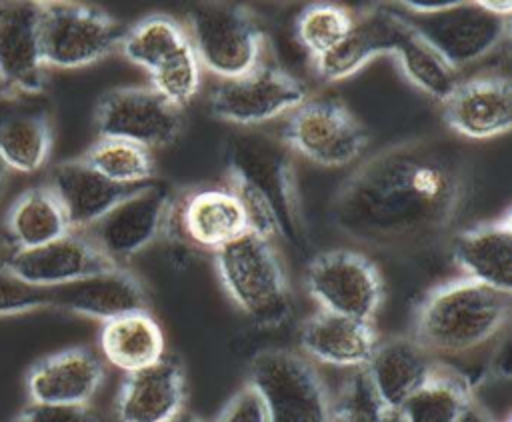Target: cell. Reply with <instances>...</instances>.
Wrapping results in <instances>:
<instances>
[{
  "label": "cell",
  "mask_w": 512,
  "mask_h": 422,
  "mask_svg": "<svg viewBox=\"0 0 512 422\" xmlns=\"http://www.w3.org/2000/svg\"><path fill=\"white\" fill-rule=\"evenodd\" d=\"M306 288L320 310L372 322L382 302L378 268L352 250L314 256L306 268Z\"/></svg>",
  "instance_id": "obj_9"
},
{
  "label": "cell",
  "mask_w": 512,
  "mask_h": 422,
  "mask_svg": "<svg viewBox=\"0 0 512 422\" xmlns=\"http://www.w3.org/2000/svg\"><path fill=\"white\" fill-rule=\"evenodd\" d=\"M394 12L454 72L498 48L510 28V16L492 14L480 2H450L446 8L426 14L400 6Z\"/></svg>",
  "instance_id": "obj_5"
},
{
  "label": "cell",
  "mask_w": 512,
  "mask_h": 422,
  "mask_svg": "<svg viewBox=\"0 0 512 422\" xmlns=\"http://www.w3.org/2000/svg\"><path fill=\"white\" fill-rule=\"evenodd\" d=\"M70 232L62 206L48 186L24 190L8 210L6 236L12 250L36 248Z\"/></svg>",
  "instance_id": "obj_28"
},
{
  "label": "cell",
  "mask_w": 512,
  "mask_h": 422,
  "mask_svg": "<svg viewBox=\"0 0 512 422\" xmlns=\"http://www.w3.org/2000/svg\"><path fill=\"white\" fill-rule=\"evenodd\" d=\"M48 308V288L32 286L0 268V316Z\"/></svg>",
  "instance_id": "obj_36"
},
{
  "label": "cell",
  "mask_w": 512,
  "mask_h": 422,
  "mask_svg": "<svg viewBox=\"0 0 512 422\" xmlns=\"http://www.w3.org/2000/svg\"><path fill=\"white\" fill-rule=\"evenodd\" d=\"M376 344L378 336L372 322L326 310L312 314L300 328L302 350L308 356L332 366L364 368Z\"/></svg>",
  "instance_id": "obj_22"
},
{
  "label": "cell",
  "mask_w": 512,
  "mask_h": 422,
  "mask_svg": "<svg viewBox=\"0 0 512 422\" xmlns=\"http://www.w3.org/2000/svg\"><path fill=\"white\" fill-rule=\"evenodd\" d=\"M452 258L466 274L464 278L512 292L510 214L456 234L452 240Z\"/></svg>",
  "instance_id": "obj_24"
},
{
  "label": "cell",
  "mask_w": 512,
  "mask_h": 422,
  "mask_svg": "<svg viewBox=\"0 0 512 422\" xmlns=\"http://www.w3.org/2000/svg\"><path fill=\"white\" fill-rule=\"evenodd\" d=\"M390 54L396 56L402 72L412 84L442 102L452 94L458 84L456 72L400 18Z\"/></svg>",
  "instance_id": "obj_29"
},
{
  "label": "cell",
  "mask_w": 512,
  "mask_h": 422,
  "mask_svg": "<svg viewBox=\"0 0 512 422\" xmlns=\"http://www.w3.org/2000/svg\"><path fill=\"white\" fill-rule=\"evenodd\" d=\"M214 422H268V414L256 388L246 382V386L224 404Z\"/></svg>",
  "instance_id": "obj_37"
},
{
  "label": "cell",
  "mask_w": 512,
  "mask_h": 422,
  "mask_svg": "<svg viewBox=\"0 0 512 422\" xmlns=\"http://www.w3.org/2000/svg\"><path fill=\"white\" fill-rule=\"evenodd\" d=\"M38 6L40 52L46 66H88L122 40L118 24L102 10L74 2H38Z\"/></svg>",
  "instance_id": "obj_7"
},
{
  "label": "cell",
  "mask_w": 512,
  "mask_h": 422,
  "mask_svg": "<svg viewBox=\"0 0 512 422\" xmlns=\"http://www.w3.org/2000/svg\"><path fill=\"white\" fill-rule=\"evenodd\" d=\"M460 150L438 140H408L374 154L338 190L334 222L364 244L404 248L438 242L468 202Z\"/></svg>",
  "instance_id": "obj_1"
},
{
  "label": "cell",
  "mask_w": 512,
  "mask_h": 422,
  "mask_svg": "<svg viewBox=\"0 0 512 422\" xmlns=\"http://www.w3.org/2000/svg\"><path fill=\"white\" fill-rule=\"evenodd\" d=\"M248 384L268 422H332V402L312 364L292 350H264L250 362Z\"/></svg>",
  "instance_id": "obj_6"
},
{
  "label": "cell",
  "mask_w": 512,
  "mask_h": 422,
  "mask_svg": "<svg viewBox=\"0 0 512 422\" xmlns=\"http://www.w3.org/2000/svg\"><path fill=\"white\" fill-rule=\"evenodd\" d=\"M224 164L228 188L244 208L248 232L268 240L282 236L294 248H306L292 150L284 138L266 132L234 134L224 148Z\"/></svg>",
  "instance_id": "obj_2"
},
{
  "label": "cell",
  "mask_w": 512,
  "mask_h": 422,
  "mask_svg": "<svg viewBox=\"0 0 512 422\" xmlns=\"http://www.w3.org/2000/svg\"><path fill=\"white\" fill-rule=\"evenodd\" d=\"M172 206L170 190L142 184L80 234L114 266L144 250L164 228Z\"/></svg>",
  "instance_id": "obj_11"
},
{
  "label": "cell",
  "mask_w": 512,
  "mask_h": 422,
  "mask_svg": "<svg viewBox=\"0 0 512 422\" xmlns=\"http://www.w3.org/2000/svg\"><path fill=\"white\" fill-rule=\"evenodd\" d=\"M100 348L108 362L132 374L164 358V336L156 320L140 310L104 322Z\"/></svg>",
  "instance_id": "obj_27"
},
{
  "label": "cell",
  "mask_w": 512,
  "mask_h": 422,
  "mask_svg": "<svg viewBox=\"0 0 512 422\" xmlns=\"http://www.w3.org/2000/svg\"><path fill=\"white\" fill-rule=\"evenodd\" d=\"M142 184H116L80 160H66L52 168L48 188L56 196L70 232H80L102 218L122 198Z\"/></svg>",
  "instance_id": "obj_20"
},
{
  "label": "cell",
  "mask_w": 512,
  "mask_h": 422,
  "mask_svg": "<svg viewBox=\"0 0 512 422\" xmlns=\"http://www.w3.org/2000/svg\"><path fill=\"white\" fill-rule=\"evenodd\" d=\"M38 16V2H0V84L22 92L44 90Z\"/></svg>",
  "instance_id": "obj_19"
},
{
  "label": "cell",
  "mask_w": 512,
  "mask_h": 422,
  "mask_svg": "<svg viewBox=\"0 0 512 422\" xmlns=\"http://www.w3.org/2000/svg\"><path fill=\"white\" fill-rule=\"evenodd\" d=\"M182 408L184 372L174 358L128 374L116 400L120 422H168Z\"/></svg>",
  "instance_id": "obj_21"
},
{
  "label": "cell",
  "mask_w": 512,
  "mask_h": 422,
  "mask_svg": "<svg viewBox=\"0 0 512 422\" xmlns=\"http://www.w3.org/2000/svg\"><path fill=\"white\" fill-rule=\"evenodd\" d=\"M48 308L108 322L146 310V294L130 272L114 266L82 280L48 288Z\"/></svg>",
  "instance_id": "obj_18"
},
{
  "label": "cell",
  "mask_w": 512,
  "mask_h": 422,
  "mask_svg": "<svg viewBox=\"0 0 512 422\" xmlns=\"http://www.w3.org/2000/svg\"><path fill=\"white\" fill-rule=\"evenodd\" d=\"M510 310L512 292L460 278L424 298L416 314L414 340L428 354L466 352L496 336Z\"/></svg>",
  "instance_id": "obj_3"
},
{
  "label": "cell",
  "mask_w": 512,
  "mask_h": 422,
  "mask_svg": "<svg viewBox=\"0 0 512 422\" xmlns=\"http://www.w3.org/2000/svg\"><path fill=\"white\" fill-rule=\"evenodd\" d=\"M0 268L26 284L54 288L110 270L114 264L82 234L68 232L36 248L10 250Z\"/></svg>",
  "instance_id": "obj_14"
},
{
  "label": "cell",
  "mask_w": 512,
  "mask_h": 422,
  "mask_svg": "<svg viewBox=\"0 0 512 422\" xmlns=\"http://www.w3.org/2000/svg\"><path fill=\"white\" fill-rule=\"evenodd\" d=\"M384 422H404V420H402V416H400L398 410H390V412L386 414V420H384Z\"/></svg>",
  "instance_id": "obj_42"
},
{
  "label": "cell",
  "mask_w": 512,
  "mask_h": 422,
  "mask_svg": "<svg viewBox=\"0 0 512 422\" xmlns=\"http://www.w3.org/2000/svg\"><path fill=\"white\" fill-rule=\"evenodd\" d=\"M430 354L414 338H390L378 342L364 370L388 410L400 406L434 372Z\"/></svg>",
  "instance_id": "obj_23"
},
{
  "label": "cell",
  "mask_w": 512,
  "mask_h": 422,
  "mask_svg": "<svg viewBox=\"0 0 512 422\" xmlns=\"http://www.w3.org/2000/svg\"><path fill=\"white\" fill-rule=\"evenodd\" d=\"M352 18L354 16L342 6L314 4L298 16L296 36L314 60H318L344 40L352 26Z\"/></svg>",
  "instance_id": "obj_33"
},
{
  "label": "cell",
  "mask_w": 512,
  "mask_h": 422,
  "mask_svg": "<svg viewBox=\"0 0 512 422\" xmlns=\"http://www.w3.org/2000/svg\"><path fill=\"white\" fill-rule=\"evenodd\" d=\"M12 422H100L88 406H56L32 404L26 406Z\"/></svg>",
  "instance_id": "obj_38"
},
{
  "label": "cell",
  "mask_w": 512,
  "mask_h": 422,
  "mask_svg": "<svg viewBox=\"0 0 512 422\" xmlns=\"http://www.w3.org/2000/svg\"><path fill=\"white\" fill-rule=\"evenodd\" d=\"M306 100V86L288 72L254 66L250 72L222 80L210 98L212 112L240 126H256L294 110Z\"/></svg>",
  "instance_id": "obj_13"
},
{
  "label": "cell",
  "mask_w": 512,
  "mask_h": 422,
  "mask_svg": "<svg viewBox=\"0 0 512 422\" xmlns=\"http://www.w3.org/2000/svg\"><path fill=\"white\" fill-rule=\"evenodd\" d=\"M150 82V88L178 108L196 94L200 84V62L188 40L150 72Z\"/></svg>",
  "instance_id": "obj_34"
},
{
  "label": "cell",
  "mask_w": 512,
  "mask_h": 422,
  "mask_svg": "<svg viewBox=\"0 0 512 422\" xmlns=\"http://www.w3.org/2000/svg\"><path fill=\"white\" fill-rule=\"evenodd\" d=\"M190 46L210 72L236 78L258 66L262 30L256 18L240 6L208 4L190 10Z\"/></svg>",
  "instance_id": "obj_8"
},
{
  "label": "cell",
  "mask_w": 512,
  "mask_h": 422,
  "mask_svg": "<svg viewBox=\"0 0 512 422\" xmlns=\"http://www.w3.org/2000/svg\"><path fill=\"white\" fill-rule=\"evenodd\" d=\"M96 128L102 138L150 148L174 142L182 128V116L178 106L150 86L114 88L98 98Z\"/></svg>",
  "instance_id": "obj_12"
},
{
  "label": "cell",
  "mask_w": 512,
  "mask_h": 422,
  "mask_svg": "<svg viewBox=\"0 0 512 422\" xmlns=\"http://www.w3.org/2000/svg\"><path fill=\"white\" fill-rule=\"evenodd\" d=\"M8 164L2 160V156H0V192H2V186H4V180H6V176H8Z\"/></svg>",
  "instance_id": "obj_41"
},
{
  "label": "cell",
  "mask_w": 512,
  "mask_h": 422,
  "mask_svg": "<svg viewBox=\"0 0 512 422\" xmlns=\"http://www.w3.org/2000/svg\"><path fill=\"white\" fill-rule=\"evenodd\" d=\"M188 40L178 22L168 16H148L132 26L120 40L124 56L152 72Z\"/></svg>",
  "instance_id": "obj_31"
},
{
  "label": "cell",
  "mask_w": 512,
  "mask_h": 422,
  "mask_svg": "<svg viewBox=\"0 0 512 422\" xmlns=\"http://www.w3.org/2000/svg\"><path fill=\"white\" fill-rule=\"evenodd\" d=\"M82 160L104 178L126 186L144 184L154 172L148 148L116 138H100Z\"/></svg>",
  "instance_id": "obj_32"
},
{
  "label": "cell",
  "mask_w": 512,
  "mask_h": 422,
  "mask_svg": "<svg viewBox=\"0 0 512 422\" xmlns=\"http://www.w3.org/2000/svg\"><path fill=\"white\" fill-rule=\"evenodd\" d=\"M180 224L194 244L210 250H218L248 232L244 208L230 188L192 192L182 204Z\"/></svg>",
  "instance_id": "obj_26"
},
{
  "label": "cell",
  "mask_w": 512,
  "mask_h": 422,
  "mask_svg": "<svg viewBox=\"0 0 512 422\" xmlns=\"http://www.w3.org/2000/svg\"><path fill=\"white\" fill-rule=\"evenodd\" d=\"M284 142L292 152L322 166H344L368 142L362 122L336 100H304L288 118Z\"/></svg>",
  "instance_id": "obj_10"
},
{
  "label": "cell",
  "mask_w": 512,
  "mask_h": 422,
  "mask_svg": "<svg viewBox=\"0 0 512 422\" xmlns=\"http://www.w3.org/2000/svg\"><path fill=\"white\" fill-rule=\"evenodd\" d=\"M446 124L472 140L506 134L512 126V82L506 76H484L458 82L444 100Z\"/></svg>",
  "instance_id": "obj_16"
},
{
  "label": "cell",
  "mask_w": 512,
  "mask_h": 422,
  "mask_svg": "<svg viewBox=\"0 0 512 422\" xmlns=\"http://www.w3.org/2000/svg\"><path fill=\"white\" fill-rule=\"evenodd\" d=\"M460 422H492V418L474 400H470L462 418H460Z\"/></svg>",
  "instance_id": "obj_39"
},
{
  "label": "cell",
  "mask_w": 512,
  "mask_h": 422,
  "mask_svg": "<svg viewBox=\"0 0 512 422\" xmlns=\"http://www.w3.org/2000/svg\"><path fill=\"white\" fill-rule=\"evenodd\" d=\"M168 422H204L200 416H196L194 412H190V410H180L178 414H174Z\"/></svg>",
  "instance_id": "obj_40"
},
{
  "label": "cell",
  "mask_w": 512,
  "mask_h": 422,
  "mask_svg": "<svg viewBox=\"0 0 512 422\" xmlns=\"http://www.w3.org/2000/svg\"><path fill=\"white\" fill-rule=\"evenodd\" d=\"M42 92L0 84V156L10 170H40L52 148V126Z\"/></svg>",
  "instance_id": "obj_15"
},
{
  "label": "cell",
  "mask_w": 512,
  "mask_h": 422,
  "mask_svg": "<svg viewBox=\"0 0 512 422\" xmlns=\"http://www.w3.org/2000/svg\"><path fill=\"white\" fill-rule=\"evenodd\" d=\"M470 400L468 386L460 376L434 368L398 412L404 422H460Z\"/></svg>",
  "instance_id": "obj_30"
},
{
  "label": "cell",
  "mask_w": 512,
  "mask_h": 422,
  "mask_svg": "<svg viewBox=\"0 0 512 422\" xmlns=\"http://www.w3.org/2000/svg\"><path fill=\"white\" fill-rule=\"evenodd\" d=\"M104 380V366L88 348H68L36 362L26 376L32 404L88 406Z\"/></svg>",
  "instance_id": "obj_17"
},
{
  "label": "cell",
  "mask_w": 512,
  "mask_h": 422,
  "mask_svg": "<svg viewBox=\"0 0 512 422\" xmlns=\"http://www.w3.org/2000/svg\"><path fill=\"white\" fill-rule=\"evenodd\" d=\"M396 30L398 16L392 8H372L354 16L344 40L316 60L318 74L328 82L356 74L372 58L390 54Z\"/></svg>",
  "instance_id": "obj_25"
},
{
  "label": "cell",
  "mask_w": 512,
  "mask_h": 422,
  "mask_svg": "<svg viewBox=\"0 0 512 422\" xmlns=\"http://www.w3.org/2000/svg\"><path fill=\"white\" fill-rule=\"evenodd\" d=\"M388 412L366 370L356 368L340 386L332 404V422H384Z\"/></svg>",
  "instance_id": "obj_35"
},
{
  "label": "cell",
  "mask_w": 512,
  "mask_h": 422,
  "mask_svg": "<svg viewBox=\"0 0 512 422\" xmlns=\"http://www.w3.org/2000/svg\"><path fill=\"white\" fill-rule=\"evenodd\" d=\"M224 290L258 324L274 326L290 312V290L282 262L268 238L246 232L214 250Z\"/></svg>",
  "instance_id": "obj_4"
}]
</instances>
